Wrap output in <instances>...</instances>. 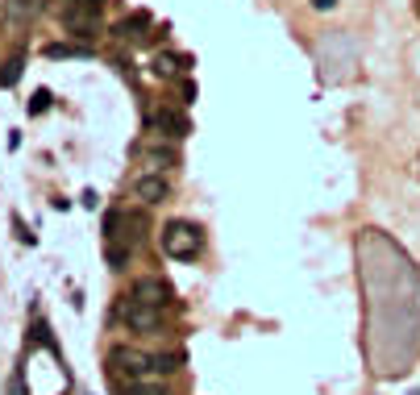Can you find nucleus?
Masks as SVG:
<instances>
[{
	"mask_svg": "<svg viewBox=\"0 0 420 395\" xmlns=\"http://www.w3.org/2000/svg\"><path fill=\"white\" fill-rule=\"evenodd\" d=\"M163 254L175 262H192L200 254V229L188 221H171L163 225Z\"/></svg>",
	"mask_w": 420,
	"mask_h": 395,
	"instance_id": "1",
	"label": "nucleus"
},
{
	"mask_svg": "<svg viewBox=\"0 0 420 395\" xmlns=\"http://www.w3.org/2000/svg\"><path fill=\"white\" fill-rule=\"evenodd\" d=\"M108 366L117 374H125L129 383H142L146 374H154V354H142V349H129V346H113Z\"/></svg>",
	"mask_w": 420,
	"mask_h": 395,
	"instance_id": "2",
	"label": "nucleus"
},
{
	"mask_svg": "<svg viewBox=\"0 0 420 395\" xmlns=\"http://www.w3.org/2000/svg\"><path fill=\"white\" fill-rule=\"evenodd\" d=\"M121 321L129 324L133 333H158V329H163V308H150V304H138V299L125 296Z\"/></svg>",
	"mask_w": 420,
	"mask_h": 395,
	"instance_id": "3",
	"label": "nucleus"
},
{
	"mask_svg": "<svg viewBox=\"0 0 420 395\" xmlns=\"http://www.w3.org/2000/svg\"><path fill=\"white\" fill-rule=\"evenodd\" d=\"M129 299L150 304V308H163V304L171 299V283H167V279H158V275H146V279H138V283L129 287Z\"/></svg>",
	"mask_w": 420,
	"mask_h": 395,
	"instance_id": "4",
	"label": "nucleus"
},
{
	"mask_svg": "<svg viewBox=\"0 0 420 395\" xmlns=\"http://www.w3.org/2000/svg\"><path fill=\"white\" fill-rule=\"evenodd\" d=\"M150 121H154V129H158V133H167V138H175V142L192 133V121H188V113H183V108H171V104L154 108V117H150Z\"/></svg>",
	"mask_w": 420,
	"mask_h": 395,
	"instance_id": "5",
	"label": "nucleus"
},
{
	"mask_svg": "<svg viewBox=\"0 0 420 395\" xmlns=\"http://www.w3.org/2000/svg\"><path fill=\"white\" fill-rule=\"evenodd\" d=\"M133 196L142 200V204H150V208H154V204H163V200L171 196V183H167V179H163L158 171L138 175V183H133Z\"/></svg>",
	"mask_w": 420,
	"mask_h": 395,
	"instance_id": "6",
	"label": "nucleus"
},
{
	"mask_svg": "<svg viewBox=\"0 0 420 395\" xmlns=\"http://www.w3.org/2000/svg\"><path fill=\"white\" fill-rule=\"evenodd\" d=\"M38 13H42V0H9V4H4L9 25H25V21H34Z\"/></svg>",
	"mask_w": 420,
	"mask_h": 395,
	"instance_id": "7",
	"label": "nucleus"
},
{
	"mask_svg": "<svg viewBox=\"0 0 420 395\" xmlns=\"http://www.w3.org/2000/svg\"><path fill=\"white\" fill-rule=\"evenodd\" d=\"M146 25H150L146 13H133V17H125V21L113 29V34H117V38H125V42H142V38H146V34H142Z\"/></svg>",
	"mask_w": 420,
	"mask_h": 395,
	"instance_id": "8",
	"label": "nucleus"
},
{
	"mask_svg": "<svg viewBox=\"0 0 420 395\" xmlns=\"http://www.w3.org/2000/svg\"><path fill=\"white\" fill-rule=\"evenodd\" d=\"M142 154H146L150 163H167V167H175V163H179V150L175 146H163V142H142Z\"/></svg>",
	"mask_w": 420,
	"mask_h": 395,
	"instance_id": "9",
	"label": "nucleus"
},
{
	"mask_svg": "<svg viewBox=\"0 0 420 395\" xmlns=\"http://www.w3.org/2000/svg\"><path fill=\"white\" fill-rule=\"evenodd\" d=\"M179 67H188V58H175V54H154V67L150 71L158 75V79H175Z\"/></svg>",
	"mask_w": 420,
	"mask_h": 395,
	"instance_id": "10",
	"label": "nucleus"
},
{
	"mask_svg": "<svg viewBox=\"0 0 420 395\" xmlns=\"http://www.w3.org/2000/svg\"><path fill=\"white\" fill-rule=\"evenodd\" d=\"M100 9H104V0H67V17H100Z\"/></svg>",
	"mask_w": 420,
	"mask_h": 395,
	"instance_id": "11",
	"label": "nucleus"
},
{
	"mask_svg": "<svg viewBox=\"0 0 420 395\" xmlns=\"http://www.w3.org/2000/svg\"><path fill=\"white\" fill-rule=\"evenodd\" d=\"M183 366V354L179 349H167V354H154V374H175Z\"/></svg>",
	"mask_w": 420,
	"mask_h": 395,
	"instance_id": "12",
	"label": "nucleus"
},
{
	"mask_svg": "<svg viewBox=\"0 0 420 395\" xmlns=\"http://www.w3.org/2000/svg\"><path fill=\"white\" fill-rule=\"evenodd\" d=\"M21 67H25V54L17 50V54H13V58L4 63V71H0V88H13V83L21 79Z\"/></svg>",
	"mask_w": 420,
	"mask_h": 395,
	"instance_id": "13",
	"label": "nucleus"
},
{
	"mask_svg": "<svg viewBox=\"0 0 420 395\" xmlns=\"http://www.w3.org/2000/svg\"><path fill=\"white\" fill-rule=\"evenodd\" d=\"M129 254H133V246H117V242H108V250H104V258H108L113 271H125V267H129Z\"/></svg>",
	"mask_w": 420,
	"mask_h": 395,
	"instance_id": "14",
	"label": "nucleus"
},
{
	"mask_svg": "<svg viewBox=\"0 0 420 395\" xmlns=\"http://www.w3.org/2000/svg\"><path fill=\"white\" fill-rule=\"evenodd\" d=\"M88 46H67V42H50L46 46V58H83Z\"/></svg>",
	"mask_w": 420,
	"mask_h": 395,
	"instance_id": "15",
	"label": "nucleus"
},
{
	"mask_svg": "<svg viewBox=\"0 0 420 395\" xmlns=\"http://www.w3.org/2000/svg\"><path fill=\"white\" fill-rule=\"evenodd\" d=\"M25 108H29V117H38V113H46V108H50V92H46V88H38V92L29 96V104H25Z\"/></svg>",
	"mask_w": 420,
	"mask_h": 395,
	"instance_id": "16",
	"label": "nucleus"
},
{
	"mask_svg": "<svg viewBox=\"0 0 420 395\" xmlns=\"http://www.w3.org/2000/svg\"><path fill=\"white\" fill-rule=\"evenodd\" d=\"M121 221H125V212H108V217H104V242H117V237H121V233H117Z\"/></svg>",
	"mask_w": 420,
	"mask_h": 395,
	"instance_id": "17",
	"label": "nucleus"
},
{
	"mask_svg": "<svg viewBox=\"0 0 420 395\" xmlns=\"http://www.w3.org/2000/svg\"><path fill=\"white\" fill-rule=\"evenodd\" d=\"M125 395H171V391H163V387H154V383H146V379H142V383H129V387H125Z\"/></svg>",
	"mask_w": 420,
	"mask_h": 395,
	"instance_id": "18",
	"label": "nucleus"
},
{
	"mask_svg": "<svg viewBox=\"0 0 420 395\" xmlns=\"http://www.w3.org/2000/svg\"><path fill=\"white\" fill-rule=\"evenodd\" d=\"M13 229H17V237H21V242H29V246H34V233L25 229V221H21V217H13Z\"/></svg>",
	"mask_w": 420,
	"mask_h": 395,
	"instance_id": "19",
	"label": "nucleus"
},
{
	"mask_svg": "<svg viewBox=\"0 0 420 395\" xmlns=\"http://www.w3.org/2000/svg\"><path fill=\"white\" fill-rule=\"evenodd\" d=\"M333 4H337V0H312V9H317V13H324V9H333Z\"/></svg>",
	"mask_w": 420,
	"mask_h": 395,
	"instance_id": "20",
	"label": "nucleus"
}]
</instances>
